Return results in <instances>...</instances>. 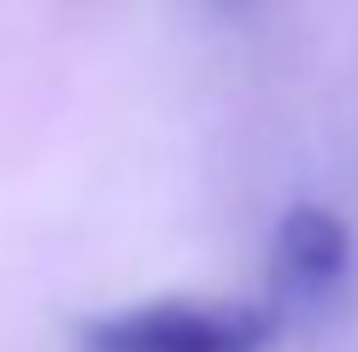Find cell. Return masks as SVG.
I'll use <instances>...</instances> for the list:
<instances>
[{"label": "cell", "mask_w": 358, "mask_h": 352, "mask_svg": "<svg viewBox=\"0 0 358 352\" xmlns=\"http://www.w3.org/2000/svg\"><path fill=\"white\" fill-rule=\"evenodd\" d=\"M276 317L264 305H223V300H159L136 311L94 317L83 329L88 352H264Z\"/></svg>", "instance_id": "obj_1"}, {"label": "cell", "mask_w": 358, "mask_h": 352, "mask_svg": "<svg viewBox=\"0 0 358 352\" xmlns=\"http://www.w3.org/2000/svg\"><path fill=\"white\" fill-rule=\"evenodd\" d=\"M352 235L329 205H294L276 229L271 247V276L282 293H329L347 276Z\"/></svg>", "instance_id": "obj_2"}]
</instances>
